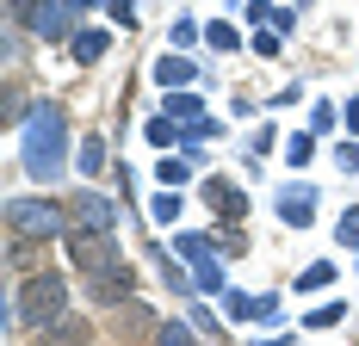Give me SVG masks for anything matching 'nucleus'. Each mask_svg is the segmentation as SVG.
Segmentation results:
<instances>
[{"label":"nucleus","instance_id":"nucleus-32","mask_svg":"<svg viewBox=\"0 0 359 346\" xmlns=\"http://www.w3.org/2000/svg\"><path fill=\"white\" fill-rule=\"evenodd\" d=\"M347 130L359 137V99H347Z\"/></svg>","mask_w":359,"mask_h":346},{"label":"nucleus","instance_id":"nucleus-31","mask_svg":"<svg viewBox=\"0 0 359 346\" xmlns=\"http://www.w3.org/2000/svg\"><path fill=\"white\" fill-rule=\"evenodd\" d=\"M111 19H118V25H130V19H137V6H130V0H111Z\"/></svg>","mask_w":359,"mask_h":346},{"label":"nucleus","instance_id":"nucleus-19","mask_svg":"<svg viewBox=\"0 0 359 346\" xmlns=\"http://www.w3.org/2000/svg\"><path fill=\"white\" fill-rule=\"evenodd\" d=\"M74 161H81V173H87V179H93V173L106 167V142H100V137H87V142H81V155H74Z\"/></svg>","mask_w":359,"mask_h":346},{"label":"nucleus","instance_id":"nucleus-24","mask_svg":"<svg viewBox=\"0 0 359 346\" xmlns=\"http://www.w3.org/2000/svg\"><path fill=\"white\" fill-rule=\"evenodd\" d=\"M186 173H192V155H174V161H161V186H186Z\"/></svg>","mask_w":359,"mask_h":346},{"label":"nucleus","instance_id":"nucleus-12","mask_svg":"<svg viewBox=\"0 0 359 346\" xmlns=\"http://www.w3.org/2000/svg\"><path fill=\"white\" fill-rule=\"evenodd\" d=\"M161 111L180 118V124H198V118H205V99H192V87H174V93L161 99Z\"/></svg>","mask_w":359,"mask_h":346},{"label":"nucleus","instance_id":"nucleus-28","mask_svg":"<svg viewBox=\"0 0 359 346\" xmlns=\"http://www.w3.org/2000/svg\"><path fill=\"white\" fill-rule=\"evenodd\" d=\"M334 161H341V173H359V137L341 142V148H334Z\"/></svg>","mask_w":359,"mask_h":346},{"label":"nucleus","instance_id":"nucleus-25","mask_svg":"<svg viewBox=\"0 0 359 346\" xmlns=\"http://www.w3.org/2000/svg\"><path fill=\"white\" fill-rule=\"evenodd\" d=\"M334 242H341V247H359V205H353V210H341V229H334Z\"/></svg>","mask_w":359,"mask_h":346},{"label":"nucleus","instance_id":"nucleus-34","mask_svg":"<svg viewBox=\"0 0 359 346\" xmlns=\"http://www.w3.org/2000/svg\"><path fill=\"white\" fill-rule=\"evenodd\" d=\"M81 6H111V0H81Z\"/></svg>","mask_w":359,"mask_h":346},{"label":"nucleus","instance_id":"nucleus-33","mask_svg":"<svg viewBox=\"0 0 359 346\" xmlns=\"http://www.w3.org/2000/svg\"><path fill=\"white\" fill-rule=\"evenodd\" d=\"M254 346H291V340H285V334H273V340H254Z\"/></svg>","mask_w":359,"mask_h":346},{"label":"nucleus","instance_id":"nucleus-8","mask_svg":"<svg viewBox=\"0 0 359 346\" xmlns=\"http://www.w3.org/2000/svg\"><path fill=\"white\" fill-rule=\"evenodd\" d=\"M205 205H211L217 216H242V210H248V198L236 192V179H223V173H211V179H205Z\"/></svg>","mask_w":359,"mask_h":346},{"label":"nucleus","instance_id":"nucleus-27","mask_svg":"<svg viewBox=\"0 0 359 346\" xmlns=\"http://www.w3.org/2000/svg\"><path fill=\"white\" fill-rule=\"evenodd\" d=\"M341 315H347V303H323V310L310 315V328H334V321H341Z\"/></svg>","mask_w":359,"mask_h":346},{"label":"nucleus","instance_id":"nucleus-26","mask_svg":"<svg viewBox=\"0 0 359 346\" xmlns=\"http://www.w3.org/2000/svg\"><path fill=\"white\" fill-rule=\"evenodd\" d=\"M198 37H205L198 19H174V43H198Z\"/></svg>","mask_w":359,"mask_h":346},{"label":"nucleus","instance_id":"nucleus-17","mask_svg":"<svg viewBox=\"0 0 359 346\" xmlns=\"http://www.w3.org/2000/svg\"><path fill=\"white\" fill-rule=\"evenodd\" d=\"M192 284H198V291H223V266H217V254L192 260Z\"/></svg>","mask_w":359,"mask_h":346},{"label":"nucleus","instance_id":"nucleus-10","mask_svg":"<svg viewBox=\"0 0 359 346\" xmlns=\"http://www.w3.org/2000/svg\"><path fill=\"white\" fill-rule=\"evenodd\" d=\"M69 43H74V62H100V56L111 50V32H100V25H81Z\"/></svg>","mask_w":359,"mask_h":346},{"label":"nucleus","instance_id":"nucleus-3","mask_svg":"<svg viewBox=\"0 0 359 346\" xmlns=\"http://www.w3.org/2000/svg\"><path fill=\"white\" fill-rule=\"evenodd\" d=\"M6 223H13V235L19 242H32V235H69V210L56 205V198H13L6 205Z\"/></svg>","mask_w":359,"mask_h":346},{"label":"nucleus","instance_id":"nucleus-2","mask_svg":"<svg viewBox=\"0 0 359 346\" xmlns=\"http://www.w3.org/2000/svg\"><path fill=\"white\" fill-rule=\"evenodd\" d=\"M69 315V278L62 272H32L19 284V297H13V321H25V328H50V321H62Z\"/></svg>","mask_w":359,"mask_h":346},{"label":"nucleus","instance_id":"nucleus-6","mask_svg":"<svg viewBox=\"0 0 359 346\" xmlns=\"http://www.w3.org/2000/svg\"><path fill=\"white\" fill-rule=\"evenodd\" d=\"M310 216H316V186H304V179L285 186L279 192V223L285 229H310Z\"/></svg>","mask_w":359,"mask_h":346},{"label":"nucleus","instance_id":"nucleus-29","mask_svg":"<svg viewBox=\"0 0 359 346\" xmlns=\"http://www.w3.org/2000/svg\"><path fill=\"white\" fill-rule=\"evenodd\" d=\"M254 56H279V32H273V25H260V37H254Z\"/></svg>","mask_w":359,"mask_h":346},{"label":"nucleus","instance_id":"nucleus-11","mask_svg":"<svg viewBox=\"0 0 359 346\" xmlns=\"http://www.w3.org/2000/svg\"><path fill=\"white\" fill-rule=\"evenodd\" d=\"M74 223H81V229H111V205L100 192H81V198H74Z\"/></svg>","mask_w":359,"mask_h":346},{"label":"nucleus","instance_id":"nucleus-9","mask_svg":"<svg viewBox=\"0 0 359 346\" xmlns=\"http://www.w3.org/2000/svg\"><path fill=\"white\" fill-rule=\"evenodd\" d=\"M223 310H229V321H273L279 315V297H242V291H229Z\"/></svg>","mask_w":359,"mask_h":346},{"label":"nucleus","instance_id":"nucleus-4","mask_svg":"<svg viewBox=\"0 0 359 346\" xmlns=\"http://www.w3.org/2000/svg\"><path fill=\"white\" fill-rule=\"evenodd\" d=\"M69 260L81 272H93V266H111L118 260V242H111V229H74L69 235Z\"/></svg>","mask_w":359,"mask_h":346},{"label":"nucleus","instance_id":"nucleus-18","mask_svg":"<svg viewBox=\"0 0 359 346\" xmlns=\"http://www.w3.org/2000/svg\"><path fill=\"white\" fill-rule=\"evenodd\" d=\"M149 260H155V266H161V278H168V284H174L180 297H186V291H192V278H186V272H180V266H174V260H168V247H149Z\"/></svg>","mask_w":359,"mask_h":346},{"label":"nucleus","instance_id":"nucleus-20","mask_svg":"<svg viewBox=\"0 0 359 346\" xmlns=\"http://www.w3.org/2000/svg\"><path fill=\"white\" fill-rule=\"evenodd\" d=\"M205 43H211V50H242V32L217 19V25H205Z\"/></svg>","mask_w":359,"mask_h":346},{"label":"nucleus","instance_id":"nucleus-13","mask_svg":"<svg viewBox=\"0 0 359 346\" xmlns=\"http://www.w3.org/2000/svg\"><path fill=\"white\" fill-rule=\"evenodd\" d=\"M155 81H161L168 93H174V87H192V62H186V56H161V62H155Z\"/></svg>","mask_w":359,"mask_h":346},{"label":"nucleus","instance_id":"nucleus-15","mask_svg":"<svg viewBox=\"0 0 359 346\" xmlns=\"http://www.w3.org/2000/svg\"><path fill=\"white\" fill-rule=\"evenodd\" d=\"M149 142H155V148H174V142H186L180 118H149Z\"/></svg>","mask_w":359,"mask_h":346},{"label":"nucleus","instance_id":"nucleus-7","mask_svg":"<svg viewBox=\"0 0 359 346\" xmlns=\"http://www.w3.org/2000/svg\"><path fill=\"white\" fill-rule=\"evenodd\" d=\"M87 340H93V321L87 315H62V321L37 328V346H87Z\"/></svg>","mask_w":359,"mask_h":346},{"label":"nucleus","instance_id":"nucleus-30","mask_svg":"<svg viewBox=\"0 0 359 346\" xmlns=\"http://www.w3.org/2000/svg\"><path fill=\"white\" fill-rule=\"evenodd\" d=\"M37 6H43V0H6V13H13V19H25V25H32Z\"/></svg>","mask_w":359,"mask_h":346},{"label":"nucleus","instance_id":"nucleus-22","mask_svg":"<svg viewBox=\"0 0 359 346\" xmlns=\"http://www.w3.org/2000/svg\"><path fill=\"white\" fill-rule=\"evenodd\" d=\"M155 346H192V321H161L155 328Z\"/></svg>","mask_w":359,"mask_h":346},{"label":"nucleus","instance_id":"nucleus-1","mask_svg":"<svg viewBox=\"0 0 359 346\" xmlns=\"http://www.w3.org/2000/svg\"><path fill=\"white\" fill-rule=\"evenodd\" d=\"M62 161H69V111L56 99H43L25 118V173L43 179V186H56L62 179Z\"/></svg>","mask_w":359,"mask_h":346},{"label":"nucleus","instance_id":"nucleus-16","mask_svg":"<svg viewBox=\"0 0 359 346\" xmlns=\"http://www.w3.org/2000/svg\"><path fill=\"white\" fill-rule=\"evenodd\" d=\"M211 235H192V229H186V235H174V254H180V260H186V266H192V260H205V254H211Z\"/></svg>","mask_w":359,"mask_h":346},{"label":"nucleus","instance_id":"nucleus-5","mask_svg":"<svg viewBox=\"0 0 359 346\" xmlns=\"http://www.w3.org/2000/svg\"><path fill=\"white\" fill-rule=\"evenodd\" d=\"M130 291H137V272H130L124 260H111V266H93V272H87V297H93V303H124Z\"/></svg>","mask_w":359,"mask_h":346},{"label":"nucleus","instance_id":"nucleus-14","mask_svg":"<svg viewBox=\"0 0 359 346\" xmlns=\"http://www.w3.org/2000/svg\"><path fill=\"white\" fill-rule=\"evenodd\" d=\"M149 210H155V223H180V210H186V198H180V186H161V192L149 198Z\"/></svg>","mask_w":359,"mask_h":346},{"label":"nucleus","instance_id":"nucleus-23","mask_svg":"<svg viewBox=\"0 0 359 346\" xmlns=\"http://www.w3.org/2000/svg\"><path fill=\"white\" fill-rule=\"evenodd\" d=\"M310 155H316V137H310V130H297V137L285 142V161H291V167H304Z\"/></svg>","mask_w":359,"mask_h":346},{"label":"nucleus","instance_id":"nucleus-21","mask_svg":"<svg viewBox=\"0 0 359 346\" xmlns=\"http://www.w3.org/2000/svg\"><path fill=\"white\" fill-rule=\"evenodd\" d=\"M323 284H334V266H328V260H316V266L297 272V291H323Z\"/></svg>","mask_w":359,"mask_h":346}]
</instances>
